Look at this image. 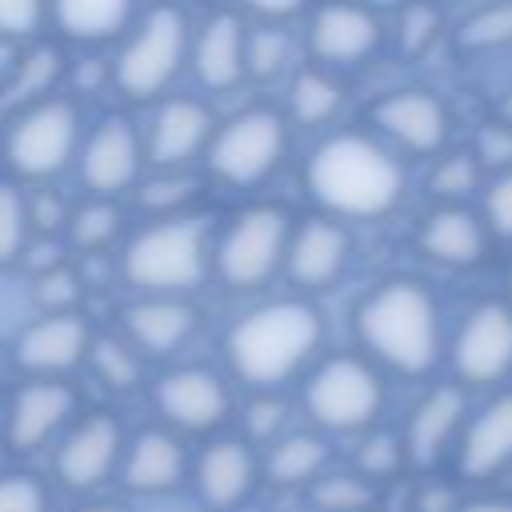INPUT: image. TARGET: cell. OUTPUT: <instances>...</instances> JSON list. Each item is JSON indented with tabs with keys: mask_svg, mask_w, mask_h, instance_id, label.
<instances>
[{
	"mask_svg": "<svg viewBox=\"0 0 512 512\" xmlns=\"http://www.w3.org/2000/svg\"><path fill=\"white\" fill-rule=\"evenodd\" d=\"M472 152L480 156V164H484L488 172H504V168H512V124H504V120L484 124L480 136H476V148H472Z\"/></svg>",
	"mask_w": 512,
	"mask_h": 512,
	"instance_id": "cell-43",
	"label": "cell"
},
{
	"mask_svg": "<svg viewBox=\"0 0 512 512\" xmlns=\"http://www.w3.org/2000/svg\"><path fill=\"white\" fill-rule=\"evenodd\" d=\"M188 472H192V464H188V452H184L176 428H144L124 448L120 484L132 496H168L184 484Z\"/></svg>",
	"mask_w": 512,
	"mask_h": 512,
	"instance_id": "cell-21",
	"label": "cell"
},
{
	"mask_svg": "<svg viewBox=\"0 0 512 512\" xmlns=\"http://www.w3.org/2000/svg\"><path fill=\"white\" fill-rule=\"evenodd\" d=\"M292 220L284 208L276 204H256L244 208L220 236L216 244V276L236 288V292H252L264 288L288 256V240H292Z\"/></svg>",
	"mask_w": 512,
	"mask_h": 512,
	"instance_id": "cell-6",
	"label": "cell"
},
{
	"mask_svg": "<svg viewBox=\"0 0 512 512\" xmlns=\"http://www.w3.org/2000/svg\"><path fill=\"white\" fill-rule=\"evenodd\" d=\"M68 220L72 216H68V208L56 192H32L28 196V224H32L36 236H56V232L68 228Z\"/></svg>",
	"mask_w": 512,
	"mask_h": 512,
	"instance_id": "cell-45",
	"label": "cell"
},
{
	"mask_svg": "<svg viewBox=\"0 0 512 512\" xmlns=\"http://www.w3.org/2000/svg\"><path fill=\"white\" fill-rule=\"evenodd\" d=\"M508 292H512V268H508Z\"/></svg>",
	"mask_w": 512,
	"mask_h": 512,
	"instance_id": "cell-53",
	"label": "cell"
},
{
	"mask_svg": "<svg viewBox=\"0 0 512 512\" xmlns=\"http://www.w3.org/2000/svg\"><path fill=\"white\" fill-rule=\"evenodd\" d=\"M48 0H0V40H20L40 28Z\"/></svg>",
	"mask_w": 512,
	"mask_h": 512,
	"instance_id": "cell-44",
	"label": "cell"
},
{
	"mask_svg": "<svg viewBox=\"0 0 512 512\" xmlns=\"http://www.w3.org/2000/svg\"><path fill=\"white\" fill-rule=\"evenodd\" d=\"M240 4L252 8V12H260V16H268V20H284V16L304 12L308 0H240Z\"/></svg>",
	"mask_w": 512,
	"mask_h": 512,
	"instance_id": "cell-48",
	"label": "cell"
},
{
	"mask_svg": "<svg viewBox=\"0 0 512 512\" xmlns=\"http://www.w3.org/2000/svg\"><path fill=\"white\" fill-rule=\"evenodd\" d=\"M52 16L76 40H108L128 24L132 0H52Z\"/></svg>",
	"mask_w": 512,
	"mask_h": 512,
	"instance_id": "cell-28",
	"label": "cell"
},
{
	"mask_svg": "<svg viewBox=\"0 0 512 512\" xmlns=\"http://www.w3.org/2000/svg\"><path fill=\"white\" fill-rule=\"evenodd\" d=\"M184 52H188V20L180 8L160 4L144 16V24L120 48L112 64V80L124 96L152 100L172 84V76L184 64Z\"/></svg>",
	"mask_w": 512,
	"mask_h": 512,
	"instance_id": "cell-8",
	"label": "cell"
},
{
	"mask_svg": "<svg viewBox=\"0 0 512 512\" xmlns=\"http://www.w3.org/2000/svg\"><path fill=\"white\" fill-rule=\"evenodd\" d=\"M452 464L464 484H488L512 468V388L468 412Z\"/></svg>",
	"mask_w": 512,
	"mask_h": 512,
	"instance_id": "cell-18",
	"label": "cell"
},
{
	"mask_svg": "<svg viewBox=\"0 0 512 512\" xmlns=\"http://www.w3.org/2000/svg\"><path fill=\"white\" fill-rule=\"evenodd\" d=\"M484 164L476 152H440L428 176V192L440 204H464V196H472L476 188H484Z\"/></svg>",
	"mask_w": 512,
	"mask_h": 512,
	"instance_id": "cell-33",
	"label": "cell"
},
{
	"mask_svg": "<svg viewBox=\"0 0 512 512\" xmlns=\"http://www.w3.org/2000/svg\"><path fill=\"white\" fill-rule=\"evenodd\" d=\"M0 512H52L48 484L32 472H0Z\"/></svg>",
	"mask_w": 512,
	"mask_h": 512,
	"instance_id": "cell-39",
	"label": "cell"
},
{
	"mask_svg": "<svg viewBox=\"0 0 512 512\" xmlns=\"http://www.w3.org/2000/svg\"><path fill=\"white\" fill-rule=\"evenodd\" d=\"M324 340L320 312L304 300H268L252 312H244L228 336L224 356L236 380H244L256 392H276L300 368L316 356Z\"/></svg>",
	"mask_w": 512,
	"mask_h": 512,
	"instance_id": "cell-3",
	"label": "cell"
},
{
	"mask_svg": "<svg viewBox=\"0 0 512 512\" xmlns=\"http://www.w3.org/2000/svg\"><path fill=\"white\" fill-rule=\"evenodd\" d=\"M76 512H132L124 500H84Z\"/></svg>",
	"mask_w": 512,
	"mask_h": 512,
	"instance_id": "cell-50",
	"label": "cell"
},
{
	"mask_svg": "<svg viewBox=\"0 0 512 512\" xmlns=\"http://www.w3.org/2000/svg\"><path fill=\"white\" fill-rule=\"evenodd\" d=\"M328 440L324 432H284L280 440L268 444L260 456L264 480L272 488H308L328 472Z\"/></svg>",
	"mask_w": 512,
	"mask_h": 512,
	"instance_id": "cell-27",
	"label": "cell"
},
{
	"mask_svg": "<svg viewBox=\"0 0 512 512\" xmlns=\"http://www.w3.org/2000/svg\"><path fill=\"white\" fill-rule=\"evenodd\" d=\"M116 236H120V212H116V204H108L104 196L92 200V204H84V208H76L72 220H68V240H72V248H80V252H100V248H108Z\"/></svg>",
	"mask_w": 512,
	"mask_h": 512,
	"instance_id": "cell-35",
	"label": "cell"
},
{
	"mask_svg": "<svg viewBox=\"0 0 512 512\" xmlns=\"http://www.w3.org/2000/svg\"><path fill=\"white\" fill-rule=\"evenodd\" d=\"M196 308L184 304L180 296H144L136 304L124 308L120 324H124V336L148 352V356H172L180 352L192 332H196Z\"/></svg>",
	"mask_w": 512,
	"mask_h": 512,
	"instance_id": "cell-25",
	"label": "cell"
},
{
	"mask_svg": "<svg viewBox=\"0 0 512 512\" xmlns=\"http://www.w3.org/2000/svg\"><path fill=\"white\" fill-rule=\"evenodd\" d=\"M460 504L464 500H456V492L444 488V484H424L420 496H416V512H456Z\"/></svg>",
	"mask_w": 512,
	"mask_h": 512,
	"instance_id": "cell-47",
	"label": "cell"
},
{
	"mask_svg": "<svg viewBox=\"0 0 512 512\" xmlns=\"http://www.w3.org/2000/svg\"><path fill=\"white\" fill-rule=\"evenodd\" d=\"M288 152V124L272 108H252L232 116L224 128H216L208 144V168L232 184V188H252L264 184Z\"/></svg>",
	"mask_w": 512,
	"mask_h": 512,
	"instance_id": "cell-9",
	"label": "cell"
},
{
	"mask_svg": "<svg viewBox=\"0 0 512 512\" xmlns=\"http://www.w3.org/2000/svg\"><path fill=\"white\" fill-rule=\"evenodd\" d=\"M28 200L20 196V188L0 184V264H12L24 256L28 248Z\"/></svg>",
	"mask_w": 512,
	"mask_h": 512,
	"instance_id": "cell-37",
	"label": "cell"
},
{
	"mask_svg": "<svg viewBox=\"0 0 512 512\" xmlns=\"http://www.w3.org/2000/svg\"><path fill=\"white\" fill-rule=\"evenodd\" d=\"M92 332L80 312H48L16 340V364L32 376H64L88 360Z\"/></svg>",
	"mask_w": 512,
	"mask_h": 512,
	"instance_id": "cell-20",
	"label": "cell"
},
{
	"mask_svg": "<svg viewBox=\"0 0 512 512\" xmlns=\"http://www.w3.org/2000/svg\"><path fill=\"white\" fill-rule=\"evenodd\" d=\"M36 300L48 308V312H76V300H80V276L64 264L48 268L36 276Z\"/></svg>",
	"mask_w": 512,
	"mask_h": 512,
	"instance_id": "cell-42",
	"label": "cell"
},
{
	"mask_svg": "<svg viewBox=\"0 0 512 512\" xmlns=\"http://www.w3.org/2000/svg\"><path fill=\"white\" fill-rule=\"evenodd\" d=\"M456 48L464 56H492L512 48V0H488L468 12L456 28Z\"/></svg>",
	"mask_w": 512,
	"mask_h": 512,
	"instance_id": "cell-30",
	"label": "cell"
},
{
	"mask_svg": "<svg viewBox=\"0 0 512 512\" xmlns=\"http://www.w3.org/2000/svg\"><path fill=\"white\" fill-rule=\"evenodd\" d=\"M372 124L412 156H440L452 136L448 104L428 88H396L376 100Z\"/></svg>",
	"mask_w": 512,
	"mask_h": 512,
	"instance_id": "cell-16",
	"label": "cell"
},
{
	"mask_svg": "<svg viewBox=\"0 0 512 512\" xmlns=\"http://www.w3.org/2000/svg\"><path fill=\"white\" fill-rule=\"evenodd\" d=\"M152 404L168 428L196 436L216 432L232 416V392L212 368H176L160 376L152 388Z\"/></svg>",
	"mask_w": 512,
	"mask_h": 512,
	"instance_id": "cell-14",
	"label": "cell"
},
{
	"mask_svg": "<svg viewBox=\"0 0 512 512\" xmlns=\"http://www.w3.org/2000/svg\"><path fill=\"white\" fill-rule=\"evenodd\" d=\"M212 136H216V124L200 100H164L160 112L152 116L144 152L160 168H180L200 148H208Z\"/></svg>",
	"mask_w": 512,
	"mask_h": 512,
	"instance_id": "cell-24",
	"label": "cell"
},
{
	"mask_svg": "<svg viewBox=\"0 0 512 512\" xmlns=\"http://www.w3.org/2000/svg\"><path fill=\"white\" fill-rule=\"evenodd\" d=\"M352 324L364 356L396 376H428L444 352L436 296L408 276L376 284L360 300Z\"/></svg>",
	"mask_w": 512,
	"mask_h": 512,
	"instance_id": "cell-1",
	"label": "cell"
},
{
	"mask_svg": "<svg viewBox=\"0 0 512 512\" xmlns=\"http://www.w3.org/2000/svg\"><path fill=\"white\" fill-rule=\"evenodd\" d=\"M260 480H264V468H260V456L248 436H216L200 448V456L192 464L196 500L208 512L244 508Z\"/></svg>",
	"mask_w": 512,
	"mask_h": 512,
	"instance_id": "cell-12",
	"label": "cell"
},
{
	"mask_svg": "<svg viewBox=\"0 0 512 512\" xmlns=\"http://www.w3.org/2000/svg\"><path fill=\"white\" fill-rule=\"evenodd\" d=\"M288 432V400L276 392H256L244 408V436L252 444H272Z\"/></svg>",
	"mask_w": 512,
	"mask_h": 512,
	"instance_id": "cell-38",
	"label": "cell"
},
{
	"mask_svg": "<svg viewBox=\"0 0 512 512\" xmlns=\"http://www.w3.org/2000/svg\"><path fill=\"white\" fill-rule=\"evenodd\" d=\"M124 448V424L112 412H88L60 436L52 452V476L68 492H96L108 480H120Z\"/></svg>",
	"mask_w": 512,
	"mask_h": 512,
	"instance_id": "cell-10",
	"label": "cell"
},
{
	"mask_svg": "<svg viewBox=\"0 0 512 512\" xmlns=\"http://www.w3.org/2000/svg\"><path fill=\"white\" fill-rule=\"evenodd\" d=\"M380 412H384V380H380V364H372L368 356L344 352L312 368L304 384V416L312 420L316 432L360 436L376 428Z\"/></svg>",
	"mask_w": 512,
	"mask_h": 512,
	"instance_id": "cell-5",
	"label": "cell"
},
{
	"mask_svg": "<svg viewBox=\"0 0 512 512\" xmlns=\"http://www.w3.org/2000/svg\"><path fill=\"white\" fill-rule=\"evenodd\" d=\"M456 512H512V500H496V496H484V500H464Z\"/></svg>",
	"mask_w": 512,
	"mask_h": 512,
	"instance_id": "cell-49",
	"label": "cell"
},
{
	"mask_svg": "<svg viewBox=\"0 0 512 512\" xmlns=\"http://www.w3.org/2000/svg\"><path fill=\"white\" fill-rule=\"evenodd\" d=\"M288 52H292V44L280 28H260L248 36V72L268 80L288 64Z\"/></svg>",
	"mask_w": 512,
	"mask_h": 512,
	"instance_id": "cell-41",
	"label": "cell"
},
{
	"mask_svg": "<svg viewBox=\"0 0 512 512\" xmlns=\"http://www.w3.org/2000/svg\"><path fill=\"white\" fill-rule=\"evenodd\" d=\"M488 244L492 232L484 216L464 204H440L416 228V248L440 268H476L488 256Z\"/></svg>",
	"mask_w": 512,
	"mask_h": 512,
	"instance_id": "cell-22",
	"label": "cell"
},
{
	"mask_svg": "<svg viewBox=\"0 0 512 512\" xmlns=\"http://www.w3.org/2000/svg\"><path fill=\"white\" fill-rule=\"evenodd\" d=\"M196 196V184L188 180V176H160V180H152V184H144L140 188V200H144V208H176V204H188Z\"/></svg>",
	"mask_w": 512,
	"mask_h": 512,
	"instance_id": "cell-46",
	"label": "cell"
},
{
	"mask_svg": "<svg viewBox=\"0 0 512 512\" xmlns=\"http://www.w3.org/2000/svg\"><path fill=\"white\" fill-rule=\"evenodd\" d=\"M344 104V88L332 72L324 68H304L292 76V92H288V108H292V120L304 124V128H320L328 124Z\"/></svg>",
	"mask_w": 512,
	"mask_h": 512,
	"instance_id": "cell-29",
	"label": "cell"
},
{
	"mask_svg": "<svg viewBox=\"0 0 512 512\" xmlns=\"http://www.w3.org/2000/svg\"><path fill=\"white\" fill-rule=\"evenodd\" d=\"M372 4H388V0H372Z\"/></svg>",
	"mask_w": 512,
	"mask_h": 512,
	"instance_id": "cell-54",
	"label": "cell"
},
{
	"mask_svg": "<svg viewBox=\"0 0 512 512\" xmlns=\"http://www.w3.org/2000/svg\"><path fill=\"white\" fill-rule=\"evenodd\" d=\"M120 272L144 296H180L208 272V228L192 216L156 220L124 248Z\"/></svg>",
	"mask_w": 512,
	"mask_h": 512,
	"instance_id": "cell-4",
	"label": "cell"
},
{
	"mask_svg": "<svg viewBox=\"0 0 512 512\" xmlns=\"http://www.w3.org/2000/svg\"><path fill=\"white\" fill-rule=\"evenodd\" d=\"M308 504L316 512H372L376 504V480H368L356 468L344 472H324L320 480L308 484Z\"/></svg>",
	"mask_w": 512,
	"mask_h": 512,
	"instance_id": "cell-31",
	"label": "cell"
},
{
	"mask_svg": "<svg viewBox=\"0 0 512 512\" xmlns=\"http://www.w3.org/2000/svg\"><path fill=\"white\" fill-rule=\"evenodd\" d=\"M480 216H484L492 240H508V244H512V168L488 176Z\"/></svg>",
	"mask_w": 512,
	"mask_h": 512,
	"instance_id": "cell-40",
	"label": "cell"
},
{
	"mask_svg": "<svg viewBox=\"0 0 512 512\" xmlns=\"http://www.w3.org/2000/svg\"><path fill=\"white\" fill-rule=\"evenodd\" d=\"M464 424H468L464 384H436V388H428L412 404V412H408V420L400 428L408 464L428 472V468L444 464L448 456H456V444H460Z\"/></svg>",
	"mask_w": 512,
	"mask_h": 512,
	"instance_id": "cell-15",
	"label": "cell"
},
{
	"mask_svg": "<svg viewBox=\"0 0 512 512\" xmlns=\"http://www.w3.org/2000/svg\"><path fill=\"white\" fill-rule=\"evenodd\" d=\"M348 256H352V240H348L344 224H336L328 216H308L292 228L284 276L304 292H320L344 276Z\"/></svg>",
	"mask_w": 512,
	"mask_h": 512,
	"instance_id": "cell-19",
	"label": "cell"
},
{
	"mask_svg": "<svg viewBox=\"0 0 512 512\" xmlns=\"http://www.w3.org/2000/svg\"><path fill=\"white\" fill-rule=\"evenodd\" d=\"M12 60H16V56H12L8 40H0V80H4V76H16V68H20V64H12Z\"/></svg>",
	"mask_w": 512,
	"mask_h": 512,
	"instance_id": "cell-51",
	"label": "cell"
},
{
	"mask_svg": "<svg viewBox=\"0 0 512 512\" xmlns=\"http://www.w3.org/2000/svg\"><path fill=\"white\" fill-rule=\"evenodd\" d=\"M496 120H504V124H512V84L500 92V100H496Z\"/></svg>",
	"mask_w": 512,
	"mask_h": 512,
	"instance_id": "cell-52",
	"label": "cell"
},
{
	"mask_svg": "<svg viewBox=\"0 0 512 512\" xmlns=\"http://www.w3.org/2000/svg\"><path fill=\"white\" fill-rule=\"evenodd\" d=\"M304 184L320 208L348 220H380L404 200L400 160L364 132L328 136L308 156Z\"/></svg>",
	"mask_w": 512,
	"mask_h": 512,
	"instance_id": "cell-2",
	"label": "cell"
},
{
	"mask_svg": "<svg viewBox=\"0 0 512 512\" xmlns=\"http://www.w3.org/2000/svg\"><path fill=\"white\" fill-rule=\"evenodd\" d=\"M456 384L464 388H496L512 376V304L484 300L476 304L448 348Z\"/></svg>",
	"mask_w": 512,
	"mask_h": 512,
	"instance_id": "cell-11",
	"label": "cell"
},
{
	"mask_svg": "<svg viewBox=\"0 0 512 512\" xmlns=\"http://www.w3.org/2000/svg\"><path fill=\"white\" fill-rule=\"evenodd\" d=\"M80 144V112L64 96H40L4 128V160L24 180L56 176Z\"/></svg>",
	"mask_w": 512,
	"mask_h": 512,
	"instance_id": "cell-7",
	"label": "cell"
},
{
	"mask_svg": "<svg viewBox=\"0 0 512 512\" xmlns=\"http://www.w3.org/2000/svg\"><path fill=\"white\" fill-rule=\"evenodd\" d=\"M88 364L96 380L112 392H128L140 384V348L128 336H92Z\"/></svg>",
	"mask_w": 512,
	"mask_h": 512,
	"instance_id": "cell-32",
	"label": "cell"
},
{
	"mask_svg": "<svg viewBox=\"0 0 512 512\" xmlns=\"http://www.w3.org/2000/svg\"><path fill=\"white\" fill-rule=\"evenodd\" d=\"M384 24L368 0H328L308 20V52L324 68H356L376 56Z\"/></svg>",
	"mask_w": 512,
	"mask_h": 512,
	"instance_id": "cell-13",
	"label": "cell"
},
{
	"mask_svg": "<svg viewBox=\"0 0 512 512\" xmlns=\"http://www.w3.org/2000/svg\"><path fill=\"white\" fill-rule=\"evenodd\" d=\"M72 416H76L72 384H64L60 376H36L24 388H16L8 404V420H4V440L20 456L40 452L44 444L68 432Z\"/></svg>",
	"mask_w": 512,
	"mask_h": 512,
	"instance_id": "cell-17",
	"label": "cell"
},
{
	"mask_svg": "<svg viewBox=\"0 0 512 512\" xmlns=\"http://www.w3.org/2000/svg\"><path fill=\"white\" fill-rule=\"evenodd\" d=\"M140 172V140L128 120L108 116L80 148V180L96 196L124 192Z\"/></svg>",
	"mask_w": 512,
	"mask_h": 512,
	"instance_id": "cell-23",
	"label": "cell"
},
{
	"mask_svg": "<svg viewBox=\"0 0 512 512\" xmlns=\"http://www.w3.org/2000/svg\"><path fill=\"white\" fill-rule=\"evenodd\" d=\"M440 36V8L436 0H408L396 20V48L404 56H424Z\"/></svg>",
	"mask_w": 512,
	"mask_h": 512,
	"instance_id": "cell-36",
	"label": "cell"
},
{
	"mask_svg": "<svg viewBox=\"0 0 512 512\" xmlns=\"http://www.w3.org/2000/svg\"><path fill=\"white\" fill-rule=\"evenodd\" d=\"M408 464V452H404V436L400 432H384V428H368L360 432V444H356V456H352V468L364 472L368 480H392L400 476V468Z\"/></svg>",
	"mask_w": 512,
	"mask_h": 512,
	"instance_id": "cell-34",
	"label": "cell"
},
{
	"mask_svg": "<svg viewBox=\"0 0 512 512\" xmlns=\"http://www.w3.org/2000/svg\"><path fill=\"white\" fill-rule=\"evenodd\" d=\"M192 68L200 76V84L208 88H236L248 76V28L240 24V16L220 12L212 16L192 48Z\"/></svg>",
	"mask_w": 512,
	"mask_h": 512,
	"instance_id": "cell-26",
	"label": "cell"
}]
</instances>
